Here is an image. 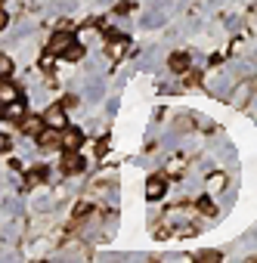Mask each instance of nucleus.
<instances>
[{
	"label": "nucleus",
	"instance_id": "4468645a",
	"mask_svg": "<svg viewBox=\"0 0 257 263\" xmlns=\"http://www.w3.org/2000/svg\"><path fill=\"white\" fill-rule=\"evenodd\" d=\"M84 96H87L90 102H96V99L102 96V81H96V78H93V81L87 84V90H84Z\"/></svg>",
	"mask_w": 257,
	"mask_h": 263
},
{
	"label": "nucleus",
	"instance_id": "39448f33",
	"mask_svg": "<svg viewBox=\"0 0 257 263\" xmlns=\"http://www.w3.org/2000/svg\"><path fill=\"white\" fill-rule=\"evenodd\" d=\"M124 50H127V37H115V41L105 47V56H108L112 62H118V59L124 56Z\"/></svg>",
	"mask_w": 257,
	"mask_h": 263
},
{
	"label": "nucleus",
	"instance_id": "6ab92c4d",
	"mask_svg": "<svg viewBox=\"0 0 257 263\" xmlns=\"http://www.w3.org/2000/svg\"><path fill=\"white\" fill-rule=\"evenodd\" d=\"M198 260H220V254H217V251H201Z\"/></svg>",
	"mask_w": 257,
	"mask_h": 263
},
{
	"label": "nucleus",
	"instance_id": "9d476101",
	"mask_svg": "<svg viewBox=\"0 0 257 263\" xmlns=\"http://www.w3.org/2000/svg\"><path fill=\"white\" fill-rule=\"evenodd\" d=\"M186 68H189V56H186V53H174V56H171V71L183 74Z\"/></svg>",
	"mask_w": 257,
	"mask_h": 263
},
{
	"label": "nucleus",
	"instance_id": "20e7f679",
	"mask_svg": "<svg viewBox=\"0 0 257 263\" xmlns=\"http://www.w3.org/2000/svg\"><path fill=\"white\" fill-rule=\"evenodd\" d=\"M81 143H84V134H81V130H65V134H62V149H65V152L81 149Z\"/></svg>",
	"mask_w": 257,
	"mask_h": 263
},
{
	"label": "nucleus",
	"instance_id": "ddd939ff",
	"mask_svg": "<svg viewBox=\"0 0 257 263\" xmlns=\"http://www.w3.org/2000/svg\"><path fill=\"white\" fill-rule=\"evenodd\" d=\"M22 130H25V134H31V137H38L41 130H44V121L41 118H25L22 121Z\"/></svg>",
	"mask_w": 257,
	"mask_h": 263
},
{
	"label": "nucleus",
	"instance_id": "0eeeda50",
	"mask_svg": "<svg viewBox=\"0 0 257 263\" xmlns=\"http://www.w3.org/2000/svg\"><path fill=\"white\" fill-rule=\"evenodd\" d=\"M164 189H168V186H164V180H161V177H152V180L146 183V198H149V201H155V198H161V195H164Z\"/></svg>",
	"mask_w": 257,
	"mask_h": 263
},
{
	"label": "nucleus",
	"instance_id": "a211bd4d",
	"mask_svg": "<svg viewBox=\"0 0 257 263\" xmlns=\"http://www.w3.org/2000/svg\"><path fill=\"white\" fill-rule=\"evenodd\" d=\"M13 71V62L7 59V56H0V78H4V74H10Z\"/></svg>",
	"mask_w": 257,
	"mask_h": 263
},
{
	"label": "nucleus",
	"instance_id": "423d86ee",
	"mask_svg": "<svg viewBox=\"0 0 257 263\" xmlns=\"http://www.w3.org/2000/svg\"><path fill=\"white\" fill-rule=\"evenodd\" d=\"M251 93H254V84H251V81H242V84L235 87V93H232V102H235V105H245V102L251 99Z\"/></svg>",
	"mask_w": 257,
	"mask_h": 263
},
{
	"label": "nucleus",
	"instance_id": "f257e3e1",
	"mask_svg": "<svg viewBox=\"0 0 257 263\" xmlns=\"http://www.w3.org/2000/svg\"><path fill=\"white\" fill-rule=\"evenodd\" d=\"M71 44H75V34H68V31L62 28V31H56V34L50 37V44H47V50H50V53H65V50H68Z\"/></svg>",
	"mask_w": 257,
	"mask_h": 263
},
{
	"label": "nucleus",
	"instance_id": "f8f14e48",
	"mask_svg": "<svg viewBox=\"0 0 257 263\" xmlns=\"http://www.w3.org/2000/svg\"><path fill=\"white\" fill-rule=\"evenodd\" d=\"M19 99V90L13 87V84H4L0 87V105H10V102H16Z\"/></svg>",
	"mask_w": 257,
	"mask_h": 263
},
{
	"label": "nucleus",
	"instance_id": "6e6552de",
	"mask_svg": "<svg viewBox=\"0 0 257 263\" xmlns=\"http://www.w3.org/2000/svg\"><path fill=\"white\" fill-rule=\"evenodd\" d=\"M75 41L81 44V47H87V44H93V41H99V31L93 28V25H84L78 34H75Z\"/></svg>",
	"mask_w": 257,
	"mask_h": 263
},
{
	"label": "nucleus",
	"instance_id": "412c9836",
	"mask_svg": "<svg viewBox=\"0 0 257 263\" xmlns=\"http://www.w3.org/2000/svg\"><path fill=\"white\" fill-rule=\"evenodd\" d=\"M7 149H10V140H7L4 134H0V152H7Z\"/></svg>",
	"mask_w": 257,
	"mask_h": 263
},
{
	"label": "nucleus",
	"instance_id": "2eb2a0df",
	"mask_svg": "<svg viewBox=\"0 0 257 263\" xmlns=\"http://www.w3.org/2000/svg\"><path fill=\"white\" fill-rule=\"evenodd\" d=\"M226 186V177L223 174H214V177H208V192H220Z\"/></svg>",
	"mask_w": 257,
	"mask_h": 263
},
{
	"label": "nucleus",
	"instance_id": "9b49d317",
	"mask_svg": "<svg viewBox=\"0 0 257 263\" xmlns=\"http://www.w3.org/2000/svg\"><path fill=\"white\" fill-rule=\"evenodd\" d=\"M189 208H171L168 211V217H164V223H183V220H189Z\"/></svg>",
	"mask_w": 257,
	"mask_h": 263
},
{
	"label": "nucleus",
	"instance_id": "f03ea898",
	"mask_svg": "<svg viewBox=\"0 0 257 263\" xmlns=\"http://www.w3.org/2000/svg\"><path fill=\"white\" fill-rule=\"evenodd\" d=\"M59 140H62V130H59V127H47V130H41V134H38V143H41L44 149H53Z\"/></svg>",
	"mask_w": 257,
	"mask_h": 263
},
{
	"label": "nucleus",
	"instance_id": "4be33fe9",
	"mask_svg": "<svg viewBox=\"0 0 257 263\" xmlns=\"http://www.w3.org/2000/svg\"><path fill=\"white\" fill-rule=\"evenodd\" d=\"M4 28H7V13L0 10V31H4Z\"/></svg>",
	"mask_w": 257,
	"mask_h": 263
},
{
	"label": "nucleus",
	"instance_id": "dca6fc26",
	"mask_svg": "<svg viewBox=\"0 0 257 263\" xmlns=\"http://www.w3.org/2000/svg\"><path fill=\"white\" fill-rule=\"evenodd\" d=\"M161 22H164V16H158V13H149V16L143 19V25H149V28H152V25H161Z\"/></svg>",
	"mask_w": 257,
	"mask_h": 263
},
{
	"label": "nucleus",
	"instance_id": "aec40b11",
	"mask_svg": "<svg viewBox=\"0 0 257 263\" xmlns=\"http://www.w3.org/2000/svg\"><path fill=\"white\" fill-rule=\"evenodd\" d=\"M198 208H201V211H205V214H214V204H211V201H201V204H198Z\"/></svg>",
	"mask_w": 257,
	"mask_h": 263
},
{
	"label": "nucleus",
	"instance_id": "f3484780",
	"mask_svg": "<svg viewBox=\"0 0 257 263\" xmlns=\"http://www.w3.org/2000/svg\"><path fill=\"white\" fill-rule=\"evenodd\" d=\"M22 111H25V105L16 99V102H10V118H22Z\"/></svg>",
	"mask_w": 257,
	"mask_h": 263
},
{
	"label": "nucleus",
	"instance_id": "1a4fd4ad",
	"mask_svg": "<svg viewBox=\"0 0 257 263\" xmlns=\"http://www.w3.org/2000/svg\"><path fill=\"white\" fill-rule=\"evenodd\" d=\"M47 124H50V127H59V130H62V127H65V111H62L59 105H53V108L47 111Z\"/></svg>",
	"mask_w": 257,
	"mask_h": 263
},
{
	"label": "nucleus",
	"instance_id": "7ed1b4c3",
	"mask_svg": "<svg viewBox=\"0 0 257 263\" xmlns=\"http://www.w3.org/2000/svg\"><path fill=\"white\" fill-rule=\"evenodd\" d=\"M81 167H84V158L78 155V149H71V152L62 158V171H65V174H78Z\"/></svg>",
	"mask_w": 257,
	"mask_h": 263
}]
</instances>
